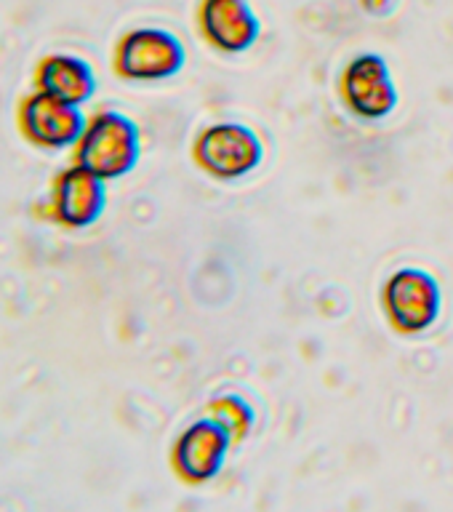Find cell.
<instances>
[{"label": "cell", "mask_w": 453, "mask_h": 512, "mask_svg": "<svg viewBox=\"0 0 453 512\" xmlns=\"http://www.w3.org/2000/svg\"><path fill=\"white\" fill-rule=\"evenodd\" d=\"M344 107L360 120H384L398 107V88L382 54L366 51L344 64L339 78Z\"/></svg>", "instance_id": "cell-8"}, {"label": "cell", "mask_w": 453, "mask_h": 512, "mask_svg": "<svg viewBox=\"0 0 453 512\" xmlns=\"http://www.w3.org/2000/svg\"><path fill=\"white\" fill-rule=\"evenodd\" d=\"M206 416H211L216 424H222L235 446H240L256 427L254 406L243 395H235V392H222V395L208 400Z\"/></svg>", "instance_id": "cell-11"}, {"label": "cell", "mask_w": 453, "mask_h": 512, "mask_svg": "<svg viewBox=\"0 0 453 512\" xmlns=\"http://www.w3.org/2000/svg\"><path fill=\"white\" fill-rule=\"evenodd\" d=\"M382 307L398 334L419 336L438 323L443 291L432 272L422 267H400L384 280Z\"/></svg>", "instance_id": "cell-5"}, {"label": "cell", "mask_w": 453, "mask_h": 512, "mask_svg": "<svg viewBox=\"0 0 453 512\" xmlns=\"http://www.w3.org/2000/svg\"><path fill=\"white\" fill-rule=\"evenodd\" d=\"M107 211V182L78 163L64 166L51 179L38 216L62 230L78 232L94 227Z\"/></svg>", "instance_id": "cell-3"}, {"label": "cell", "mask_w": 453, "mask_h": 512, "mask_svg": "<svg viewBox=\"0 0 453 512\" xmlns=\"http://www.w3.org/2000/svg\"><path fill=\"white\" fill-rule=\"evenodd\" d=\"M195 22L200 38L227 56L243 54L262 35L259 14L248 0H200Z\"/></svg>", "instance_id": "cell-9"}, {"label": "cell", "mask_w": 453, "mask_h": 512, "mask_svg": "<svg viewBox=\"0 0 453 512\" xmlns=\"http://www.w3.org/2000/svg\"><path fill=\"white\" fill-rule=\"evenodd\" d=\"M232 438L211 416H200L184 427L171 443V470L184 486H206L219 478L232 451Z\"/></svg>", "instance_id": "cell-7"}, {"label": "cell", "mask_w": 453, "mask_h": 512, "mask_svg": "<svg viewBox=\"0 0 453 512\" xmlns=\"http://www.w3.org/2000/svg\"><path fill=\"white\" fill-rule=\"evenodd\" d=\"M192 160L211 179L235 182L262 166L264 144L254 128L224 120V123H211L195 136Z\"/></svg>", "instance_id": "cell-4"}, {"label": "cell", "mask_w": 453, "mask_h": 512, "mask_svg": "<svg viewBox=\"0 0 453 512\" xmlns=\"http://www.w3.org/2000/svg\"><path fill=\"white\" fill-rule=\"evenodd\" d=\"M142 158V134L126 112L96 110L88 115L83 134L72 147V163H78L104 182L123 179Z\"/></svg>", "instance_id": "cell-1"}, {"label": "cell", "mask_w": 453, "mask_h": 512, "mask_svg": "<svg viewBox=\"0 0 453 512\" xmlns=\"http://www.w3.org/2000/svg\"><path fill=\"white\" fill-rule=\"evenodd\" d=\"M96 72L94 67L78 54L54 51L40 56L32 70V88L40 94H48L72 107H83L96 94Z\"/></svg>", "instance_id": "cell-10"}, {"label": "cell", "mask_w": 453, "mask_h": 512, "mask_svg": "<svg viewBox=\"0 0 453 512\" xmlns=\"http://www.w3.org/2000/svg\"><path fill=\"white\" fill-rule=\"evenodd\" d=\"M184 64V43L163 27H131L112 48V72L128 83H160L179 75Z\"/></svg>", "instance_id": "cell-2"}, {"label": "cell", "mask_w": 453, "mask_h": 512, "mask_svg": "<svg viewBox=\"0 0 453 512\" xmlns=\"http://www.w3.org/2000/svg\"><path fill=\"white\" fill-rule=\"evenodd\" d=\"M83 107H72L32 88L16 104V128L30 147L43 152L72 150L86 128Z\"/></svg>", "instance_id": "cell-6"}]
</instances>
